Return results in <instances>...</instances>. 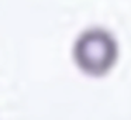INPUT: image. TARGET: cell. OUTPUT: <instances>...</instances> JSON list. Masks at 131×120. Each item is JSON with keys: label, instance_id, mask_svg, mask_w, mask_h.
I'll return each instance as SVG.
<instances>
[{"label": "cell", "instance_id": "cell-1", "mask_svg": "<svg viewBox=\"0 0 131 120\" xmlns=\"http://www.w3.org/2000/svg\"><path fill=\"white\" fill-rule=\"evenodd\" d=\"M118 55L116 37L102 27H92L82 31L72 48V57L78 69L93 78L106 76L116 66Z\"/></svg>", "mask_w": 131, "mask_h": 120}]
</instances>
